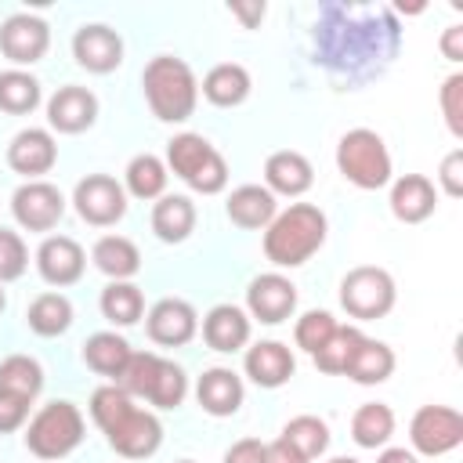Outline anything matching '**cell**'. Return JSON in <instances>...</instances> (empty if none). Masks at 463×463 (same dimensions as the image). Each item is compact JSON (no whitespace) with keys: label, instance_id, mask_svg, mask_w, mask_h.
<instances>
[{"label":"cell","instance_id":"obj_30","mask_svg":"<svg viewBox=\"0 0 463 463\" xmlns=\"http://www.w3.org/2000/svg\"><path fill=\"white\" fill-rule=\"evenodd\" d=\"M394 434V412L383 402H365L351 416V441L358 449H383Z\"/></svg>","mask_w":463,"mask_h":463},{"label":"cell","instance_id":"obj_42","mask_svg":"<svg viewBox=\"0 0 463 463\" xmlns=\"http://www.w3.org/2000/svg\"><path fill=\"white\" fill-rule=\"evenodd\" d=\"M438 105H441V116H445L452 137H463V72H452V76L441 83Z\"/></svg>","mask_w":463,"mask_h":463},{"label":"cell","instance_id":"obj_15","mask_svg":"<svg viewBox=\"0 0 463 463\" xmlns=\"http://www.w3.org/2000/svg\"><path fill=\"white\" fill-rule=\"evenodd\" d=\"M36 271L47 286L54 289H65V286H76L87 271V253L76 239L69 235H47L40 246H36Z\"/></svg>","mask_w":463,"mask_h":463},{"label":"cell","instance_id":"obj_32","mask_svg":"<svg viewBox=\"0 0 463 463\" xmlns=\"http://www.w3.org/2000/svg\"><path fill=\"white\" fill-rule=\"evenodd\" d=\"M98 307H101V315H105L112 326L127 329V326L141 322V315H145V297H141V289H137L134 282H109V286L101 289V297H98Z\"/></svg>","mask_w":463,"mask_h":463},{"label":"cell","instance_id":"obj_39","mask_svg":"<svg viewBox=\"0 0 463 463\" xmlns=\"http://www.w3.org/2000/svg\"><path fill=\"white\" fill-rule=\"evenodd\" d=\"M134 409V398L123 391V387H116V383H101L94 394H90V420H94V427L105 434L116 420H123L127 412Z\"/></svg>","mask_w":463,"mask_h":463},{"label":"cell","instance_id":"obj_11","mask_svg":"<svg viewBox=\"0 0 463 463\" xmlns=\"http://www.w3.org/2000/svg\"><path fill=\"white\" fill-rule=\"evenodd\" d=\"M47 47H51V25L40 14L18 11L0 22V54L7 61H14V69L40 61L47 54Z\"/></svg>","mask_w":463,"mask_h":463},{"label":"cell","instance_id":"obj_23","mask_svg":"<svg viewBox=\"0 0 463 463\" xmlns=\"http://www.w3.org/2000/svg\"><path fill=\"white\" fill-rule=\"evenodd\" d=\"M224 213H228L232 224H239L246 232H257V228L264 232L279 213V199L264 184H239L224 199Z\"/></svg>","mask_w":463,"mask_h":463},{"label":"cell","instance_id":"obj_24","mask_svg":"<svg viewBox=\"0 0 463 463\" xmlns=\"http://www.w3.org/2000/svg\"><path fill=\"white\" fill-rule=\"evenodd\" d=\"M199 90H203V98H206L210 105H217V109H235V105H242V101L250 98L253 80H250V72H246L239 61H221V65H213V69L203 76Z\"/></svg>","mask_w":463,"mask_h":463},{"label":"cell","instance_id":"obj_36","mask_svg":"<svg viewBox=\"0 0 463 463\" xmlns=\"http://www.w3.org/2000/svg\"><path fill=\"white\" fill-rule=\"evenodd\" d=\"M282 438H286L293 449H300L307 459H318V456L329 449V423L318 420V416H311V412H300V416H293V420L282 427Z\"/></svg>","mask_w":463,"mask_h":463},{"label":"cell","instance_id":"obj_10","mask_svg":"<svg viewBox=\"0 0 463 463\" xmlns=\"http://www.w3.org/2000/svg\"><path fill=\"white\" fill-rule=\"evenodd\" d=\"M11 213L25 232H51L65 217V195L51 181H25L11 195Z\"/></svg>","mask_w":463,"mask_h":463},{"label":"cell","instance_id":"obj_25","mask_svg":"<svg viewBox=\"0 0 463 463\" xmlns=\"http://www.w3.org/2000/svg\"><path fill=\"white\" fill-rule=\"evenodd\" d=\"M90 260L109 282H130L141 271V250L127 235H101L90 250Z\"/></svg>","mask_w":463,"mask_h":463},{"label":"cell","instance_id":"obj_44","mask_svg":"<svg viewBox=\"0 0 463 463\" xmlns=\"http://www.w3.org/2000/svg\"><path fill=\"white\" fill-rule=\"evenodd\" d=\"M29 398H18L11 391H0V434H11L18 427H25L29 420Z\"/></svg>","mask_w":463,"mask_h":463},{"label":"cell","instance_id":"obj_5","mask_svg":"<svg viewBox=\"0 0 463 463\" xmlns=\"http://www.w3.org/2000/svg\"><path fill=\"white\" fill-rule=\"evenodd\" d=\"M83 441V412L58 398V402H47L25 427V449L36 456V459H65L72 449H80Z\"/></svg>","mask_w":463,"mask_h":463},{"label":"cell","instance_id":"obj_27","mask_svg":"<svg viewBox=\"0 0 463 463\" xmlns=\"http://www.w3.org/2000/svg\"><path fill=\"white\" fill-rule=\"evenodd\" d=\"M130 354H134V347L116 329H101V333H90L83 340V362H87V369L98 373V376H109V380H116L123 373V365H127Z\"/></svg>","mask_w":463,"mask_h":463},{"label":"cell","instance_id":"obj_4","mask_svg":"<svg viewBox=\"0 0 463 463\" xmlns=\"http://www.w3.org/2000/svg\"><path fill=\"white\" fill-rule=\"evenodd\" d=\"M336 170L362 192H376L391 184V152L383 137L369 127H354L336 141Z\"/></svg>","mask_w":463,"mask_h":463},{"label":"cell","instance_id":"obj_34","mask_svg":"<svg viewBox=\"0 0 463 463\" xmlns=\"http://www.w3.org/2000/svg\"><path fill=\"white\" fill-rule=\"evenodd\" d=\"M40 80L25 69H4L0 72V109L11 116H25L40 105Z\"/></svg>","mask_w":463,"mask_h":463},{"label":"cell","instance_id":"obj_37","mask_svg":"<svg viewBox=\"0 0 463 463\" xmlns=\"http://www.w3.org/2000/svg\"><path fill=\"white\" fill-rule=\"evenodd\" d=\"M188 394V376L177 362L170 358H159V369H156V380H152V391H148V405L156 409H177Z\"/></svg>","mask_w":463,"mask_h":463},{"label":"cell","instance_id":"obj_6","mask_svg":"<svg viewBox=\"0 0 463 463\" xmlns=\"http://www.w3.org/2000/svg\"><path fill=\"white\" fill-rule=\"evenodd\" d=\"M394 300H398V286L387 268L358 264L340 279V307L358 322H376L391 315Z\"/></svg>","mask_w":463,"mask_h":463},{"label":"cell","instance_id":"obj_46","mask_svg":"<svg viewBox=\"0 0 463 463\" xmlns=\"http://www.w3.org/2000/svg\"><path fill=\"white\" fill-rule=\"evenodd\" d=\"M264 463H311V459L279 434L275 441H264Z\"/></svg>","mask_w":463,"mask_h":463},{"label":"cell","instance_id":"obj_2","mask_svg":"<svg viewBox=\"0 0 463 463\" xmlns=\"http://www.w3.org/2000/svg\"><path fill=\"white\" fill-rule=\"evenodd\" d=\"M141 90L156 119L163 123H184L192 119L199 105V80L184 58L156 54L141 72Z\"/></svg>","mask_w":463,"mask_h":463},{"label":"cell","instance_id":"obj_16","mask_svg":"<svg viewBox=\"0 0 463 463\" xmlns=\"http://www.w3.org/2000/svg\"><path fill=\"white\" fill-rule=\"evenodd\" d=\"M54 163H58V141L43 127H25L7 145V166L29 181H43V174H51Z\"/></svg>","mask_w":463,"mask_h":463},{"label":"cell","instance_id":"obj_33","mask_svg":"<svg viewBox=\"0 0 463 463\" xmlns=\"http://www.w3.org/2000/svg\"><path fill=\"white\" fill-rule=\"evenodd\" d=\"M0 391L36 402V394L43 391V365L29 354H7L0 362Z\"/></svg>","mask_w":463,"mask_h":463},{"label":"cell","instance_id":"obj_49","mask_svg":"<svg viewBox=\"0 0 463 463\" xmlns=\"http://www.w3.org/2000/svg\"><path fill=\"white\" fill-rule=\"evenodd\" d=\"M232 14H239L246 22V29H253L264 18V4H232Z\"/></svg>","mask_w":463,"mask_h":463},{"label":"cell","instance_id":"obj_22","mask_svg":"<svg viewBox=\"0 0 463 463\" xmlns=\"http://www.w3.org/2000/svg\"><path fill=\"white\" fill-rule=\"evenodd\" d=\"M250 315L235 304H213L206 315H203V340L206 347L221 351V354H232V351H242L250 344Z\"/></svg>","mask_w":463,"mask_h":463},{"label":"cell","instance_id":"obj_38","mask_svg":"<svg viewBox=\"0 0 463 463\" xmlns=\"http://www.w3.org/2000/svg\"><path fill=\"white\" fill-rule=\"evenodd\" d=\"M159 358L163 354H152V351H134L123 365V373L112 380L116 387H123L130 398H148L152 391V380H156V369H159Z\"/></svg>","mask_w":463,"mask_h":463},{"label":"cell","instance_id":"obj_14","mask_svg":"<svg viewBox=\"0 0 463 463\" xmlns=\"http://www.w3.org/2000/svg\"><path fill=\"white\" fill-rule=\"evenodd\" d=\"M145 333L159 347H184L199 333V315L181 297H163L145 315Z\"/></svg>","mask_w":463,"mask_h":463},{"label":"cell","instance_id":"obj_52","mask_svg":"<svg viewBox=\"0 0 463 463\" xmlns=\"http://www.w3.org/2000/svg\"><path fill=\"white\" fill-rule=\"evenodd\" d=\"M177 463H195V459H177Z\"/></svg>","mask_w":463,"mask_h":463},{"label":"cell","instance_id":"obj_35","mask_svg":"<svg viewBox=\"0 0 463 463\" xmlns=\"http://www.w3.org/2000/svg\"><path fill=\"white\" fill-rule=\"evenodd\" d=\"M362 336H365V333H362L358 326H336V333L311 354L315 365H318V373H326V376H344V369H347V362H351V354H354V347H358Z\"/></svg>","mask_w":463,"mask_h":463},{"label":"cell","instance_id":"obj_21","mask_svg":"<svg viewBox=\"0 0 463 463\" xmlns=\"http://www.w3.org/2000/svg\"><path fill=\"white\" fill-rule=\"evenodd\" d=\"M195 398H199V409L224 420V416H235L242 398H246V387H242V376L224 369V365H213L199 376L195 383Z\"/></svg>","mask_w":463,"mask_h":463},{"label":"cell","instance_id":"obj_1","mask_svg":"<svg viewBox=\"0 0 463 463\" xmlns=\"http://www.w3.org/2000/svg\"><path fill=\"white\" fill-rule=\"evenodd\" d=\"M326 232L329 221L315 203H289L264 228V257L275 268H300L322 250Z\"/></svg>","mask_w":463,"mask_h":463},{"label":"cell","instance_id":"obj_48","mask_svg":"<svg viewBox=\"0 0 463 463\" xmlns=\"http://www.w3.org/2000/svg\"><path fill=\"white\" fill-rule=\"evenodd\" d=\"M376 463H420V459H416V452H412V449L383 445V449H380V456H376Z\"/></svg>","mask_w":463,"mask_h":463},{"label":"cell","instance_id":"obj_12","mask_svg":"<svg viewBox=\"0 0 463 463\" xmlns=\"http://www.w3.org/2000/svg\"><path fill=\"white\" fill-rule=\"evenodd\" d=\"M72 58L80 69L94 72V76H105V72H116L119 61H123V40L112 25L105 22H87L72 33Z\"/></svg>","mask_w":463,"mask_h":463},{"label":"cell","instance_id":"obj_9","mask_svg":"<svg viewBox=\"0 0 463 463\" xmlns=\"http://www.w3.org/2000/svg\"><path fill=\"white\" fill-rule=\"evenodd\" d=\"M105 441H109V449H112L116 456H123V459H148V456H156L159 445H163V423H159L156 412L134 405L123 420H116V423L105 430Z\"/></svg>","mask_w":463,"mask_h":463},{"label":"cell","instance_id":"obj_18","mask_svg":"<svg viewBox=\"0 0 463 463\" xmlns=\"http://www.w3.org/2000/svg\"><path fill=\"white\" fill-rule=\"evenodd\" d=\"M242 369H246V376H250L257 387L275 391V387L289 383V376L297 373V358H293V351H289L282 340H260V344L246 347Z\"/></svg>","mask_w":463,"mask_h":463},{"label":"cell","instance_id":"obj_3","mask_svg":"<svg viewBox=\"0 0 463 463\" xmlns=\"http://www.w3.org/2000/svg\"><path fill=\"white\" fill-rule=\"evenodd\" d=\"M166 170H174V177H181L199 195H217L228 184L224 156L203 134H188V130L166 141Z\"/></svg>","mask_w":463,"mask_h":463},{"label":"cell","instance_id":"obj_45","mask_svg":"<svg viewBox=\"0 0 463 463\" xmlns=\"http://www.w3.org/2000/svg\"><path fill=\"white\" fill-rule=\"evenodd\" d=\"M221 463H264V441L260 438H239L228 445Z\"/></svg>","mask_w":463,"mask_h":463},{"label":"cell","instance_id":"obj_50","mask_svg":"<svg viewBox=\"0 0 463 463\" xmlns=\"http://www.w3.org/2000/svg\"><path fill=\"white\" fill-rule=\"evenodd\" d=\"M326 463H358L354 456H333V459H326Z\"/></svg>","mask_w":463,"mask_h":463},{"label":"cell","instance_id":"obj_17","mask_svg":"<svg viewBox=\"0 0 463 463\" xmlns=\"http://www.w3.org/2000/svg\"><path fill=\"white\" fill-rule=\"evenodd\" d=\"M98 119V98L94 90L80 83H65L47 98V127L58 134H83Z\"/></svg>","mask_w":463,"mask_h":463},{"label":"cell","instance_id":"obj_19","mask_svg":"<svg viewBox=\"0 0 463 463\" xmlns=\"http://www.w3.org/2000/svg\"><path fill=\"white\" fill-rule=\"evenodd\" d=\"M391 213L402 224H423L438 210V188L423 174H402L391 181Z\"/></svg>","mask_w":463,"mask_h":463},{"label":"cell","instance_id":"obj_51","mask_svg":"<svg viewBox=\"0 0 463 463\" xmlns=\"http://www.w3.org/2000/svg\"><path fill=\"white\" fill-rule=\"evenodd\" d=\"M4 307H7V293H4V282H0V315H4Z\"/></svg>","mask_w":463,"mask_h":463},{"label":"cell","instance_id":"obj_41","mask_svg":"<svg viewBox=\"0 0 463 463\" xmlns=\"http://www.w3.org/2000/svg\"><path fill=\"white\" fill-rule=\"evenodd\" d=\"M25 268H29V250H25L22 235L11 228H0V282L22 279Z\"/></svg>","mask_w":463,"mask_h":463},{"label":"cell","instance_id":"obj_8","mask_svg":"<svg viewBox=\"0 0 463 463\" xmlns=\"http://www.w3.org/2000/svg\"><path fill=\"white\" fill-rule=\"evenodd\" d=\"M72 206H76V213L87 224L109 228V224L123 221V213H127V192L109 174H87L76 184V192H72Z\"/></svg>","mask_w":463,"mask_h":463},{"label":"cell","instance_id":"obj_13","mask_svg":"<svg viewBox=\"0 0 463 463\" xmlns=\"http://www.w3.org/2000/svg\"><path fill=\"white\" fill-rule=\"evenodd\" d=\"M297 311V286L279 275V271H264L246 286V315L264 322V326H279Z\"/></svg>","mask_w":463,"mask_h":463},{"label":"cell","instance_id":"obj_20","mask_svg":"<svg viewBox=\"0 0 463 463\" xmlns=\"http://www.w3.org/2000/svg\"><path fill=\"white\" fill-rule=\"evenodd\" d=\"M315 184V166L307 156L293 152V148H282V152H271L264 159V188L279 199V195H304L307 188Z\"/></svg>","mask_w":463,"mask_h":463},{"label":"cell","instance_id":"obj_26","mask_svg":"<svg viewBox=\"0 0 463 463\" xmlns=\"http://www.w3.org/2000/svg\"><path fill=\"white\" fill-rule=\"evenodd\" d=\"M152 232L159 242H184L195 232V203L188 195H159L152 203Z\"/></svg>","mask_w":463,"mask_h":463},{"label":"cell","instance_id":"obj_40","mask_svg":"<svg viewBox=\"0 0 463 463\" xmlns=\"http://www.w3.org/2000/svg\"><path fill=\"white\" fill-rule=\"evenodd\" d=\"M336 318L329 315V311H304L300 318H297V326H293V340H297V347L304 351V354H315L333 333H336Z\"/></svg>","mask_w":463,"mask_h":463},{"label":"cell","instance_id":"obj_47","mask_svg":"<svg viewBox=\"0 0 463 463\" xmlns=\"http://www.w3.org/2000/svg\"><path fill=\"white\" fill-rule=\"evenodd\" d=\"M441 54L449 61H463V25H449L441 33Z\"/></svg>","mask_w":463,"mask_h":463},{"label":"cell","instance_id":"obj_28","mask_svg":"<svg viewBox=\"0 0 463 463\" xmlns=\"http://www.w3.org/2000/svg\"><path fill=\"white\" fill-rule=\"evenodd\" d=\"M394 373V351L383 344V340H373V336H362L344 376L362 383V387H373V383H383L387 376Z\"/></svg>","mask_w":463,"mask_h":463},{"label":"cell","instance_id":"obj_29","mask_svg":"<svg viewBox=\"0 0 463 463\" xmlns=\"http://www.w3.org/2000/svg\"><path fill=\"white\" fill-rule=\"evenodd\" d=\"M166 177H170L166 163L159 156H152V152H141L123 170V192L141 199V203H152V199L166 195Z\"/></svg>","mask_w":463,"mask_h":463},{"label":"cell","instance_id":"obj_43","mask_svg":"<svg viewBox=\"0 0 463 463\" xmlns=\"http://www.w3.org/2000/svg\"><path fill=\"white\" fill-rule=\"evenodd\" d=\"M438 184L449 199H459L463 195V148H452L441 166H438Z\"/></svg>","mask_w":463,"mask_h":463},{"label":"cell","instance_id":"obj_31","mask_svg":"<svg viewBox=\"0 0 463 463\" xmlns=\"http://www.w3.org/2000/svg\"><path fill=\"white\" fill-rule=\"evenodd\" d=\"M25 322L36 336H61L72 326V300L65 293H40L29 304Z\"/></svg>","mask_w":463,"mask_h":463},{"label":"cell","instance_id":"obj_7","mask_svg":"<svg viewBox=\"0 0 463 463\" xmlns=\"http://www.w3.org/2000/svg\"><path fill=\"white\" fill-rule=\"evenodd\" d=\"M409 445L420 456H445L463 445V416L452 405H420L409 420Z\"/></svg>","mask_w":463,"mask_h":463}]
</instances>
